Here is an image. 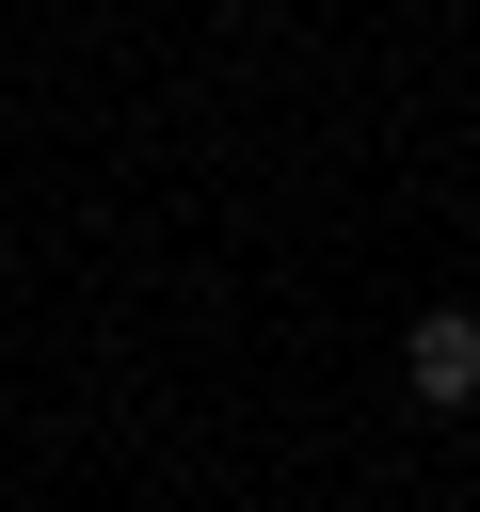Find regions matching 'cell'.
<instances>
[{"label":"cell","instance_id":"obj_1","mask_svg":"<svg viewBox=\"0 0 480 512\" xmlns=\"http://www.w3.org/2000/svg\"><path fill=\"white\" fill-rule=\"evenodd\" d=\"M400 384H416L432 416H464V400H480V320H464V304H432V320L400 336Z\"/></svg>","mask_w":480,"mask_h":512}]
</instances>
